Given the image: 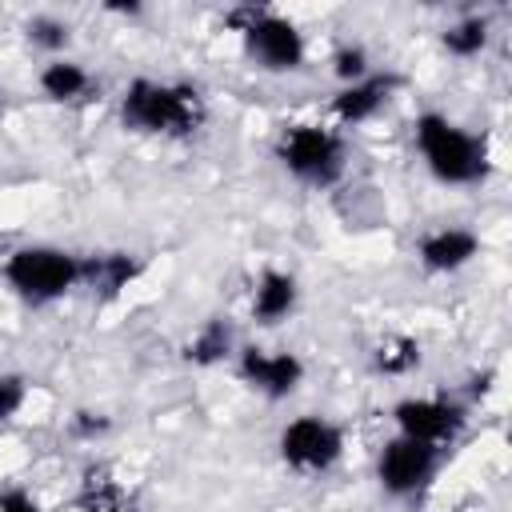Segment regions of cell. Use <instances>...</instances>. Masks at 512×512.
Segmentation results:
<instances>
[{"label":"cell","instance_id":"cell-20","mask_svg":"<svg viewBox=\"0 0 512 512\" xmlns=\"http://www.w3.org/2000/svg\"><path fill=\"white\" fill-rule=\"evenodd\" d=\"M28 400V380L20 372H0V424L16 420Z\"/></svg>","mask_w":512,"mask_h":512},{"label":"cell","instance_id":"cell-13","mask_svg":"<svg viewBox=\"0 0 512 512\" xmlns=\"http://www.w3.org/2000/svg\"><path fill=\"white\" fill-rule=\"evenodd\" d=\"M144 272V264L132 256V252H100V256H88L84 260V276L80 284H88L96 292V300H116L136 276Z\"/></svg>","mask_w":512,"mask_h":512},{"label":"cell","instance_id":"cell-9","mask_svg":"<svg viewBox=\"0 0 512 512\" xmlns=\"http://www.w3.org/2000/svg\"><path fill=\"white\" fill-rule=\"evenodd\" d=\"M236 372L264 400H288L304 384V360L296 352H288V348L248 344V348L236 352Z\"/></svg>","mask_w":512,"mask_h":512},{"label":"cell","instance_id":"cell-15","mask_svg":"<svg viewBox=\"0 0 512 512\" xmlns=\"http://www.w3.org/2000/svg\"><path fill=\"white\" fill-rule=\"evenodd\" d=\"M36 84H40V92H44L52 104H76V100L88 96L92 76H88L84 64H76V60H68V56H56V60H48V64L40 68Z\"/></svg>","mask_w":512,"mask_h":512},{"label":"cell","instance_id":"cell-2","mask_svg":"<svg viewBox=\"0 0 512 512\" xmlns=\"http://www.w3.org/2000/svg\"><path fill=\"white\" fill-rule=\"evenodd\" d=\"M412 136H416V148H420L428 172L440 184H480L492 172L484 136L460 128L444 112H432V108L420 112L412 124Z\"/></svg>","mask_w":512,"mask_h":512},{"label":"cell","instance_id":"cell-12","mask_svg":"<svg viewBox=\"0 0 512 512\" xmlns=\"http://www.w3.org/2000/svg\"><path fill=\"white\" fill-rule=\"evenodd\" d=\"M300 304V284L284 268H264L252 284V320L264 328L284 324Z\"/></svg>","mask_w":512,"mask_h":512},{"label":"cell","instance_id":"cell-5","mask_svg":"<svg viewBox=\"0 0 512 512\" xmlns=\"http://www.w3.org/2000/svg\"><path fill=\"white\" fill-rule=\"evenodd\" d=\"M276 160L292 180L308 188H332L348 168V144L324 124H284L276 136Z\"/></svg>","mask_w":512,"mask_h":512},{"label":"cell","instance_id":"cell-17","mask_svg":"<svg viewBox=\"0 0 512 512\" xmlns=\"http://www.w3.org/2000/svg\"><path fill=\"white\" fill-rule=\"evenodd\" d=\"M488 40H492V24H488V16H476V12L452 20V24L440 32L444 52L456 56V60H472V56H480V52L488 48Z\"/></svg>","mask_w":512,"mask_h":512},{"label":"cell","instance_id":"cell-11","mask_svg":"<svg viewBox=\"0 0 512 512\" xmlns=\"http://www.w3.org/2000/svg\"><path fill=\"white\" fill-rule=\"evenodd\" d=\"M396 88H400V76L396 72H368L364 80L336 88V96L328 100V112L336 116L340 128H356V124L372 120L392 100Z\"/></svg>","mask_w":512,"mask_h":512},{"label":"cell","instance_id":"cell-23","mask_svg":"<svg viewBox=\"0 0 512 512\" xmlns=\"http://www.w3.org/2000/svg\"><path fill=\"white\" fill-rule=\"evenodd\" d=\"M88 512H140V508L128 504V500H120V496H112V500H104V504H96V508H88Z\"/></svg>","mask_w":512,"mask_h":512},{"label":"cell","instance_id":"cell-19","mask_svg":"<svg viewBox=\"0 0 512 512\" xmlns=\"http://www.w3.org/2000/svg\"><path fill=\"white\" fill-rule=\"evenodd\" d=\"M368 72H372V56H368V48H364V44L344 40V44H336V48H332V76L340 80V88H344V84L364 80Z\"/></svg>","mask_w":512,"mask_h":512},{"label":"cell","instance_id":"cell-21","mask_svg":"<svg viewBox=\"0 0 512 512\" xmlns=\"http://www.w3.org/2000/svg\"><path fill=\"white\" fill-rule=\"evenodd\" d=\"M72 432H76L80 440H100V436H108V432H112V416H108V412L80 408V412L72 416Z\"/></svg>","mask_w":512,"mask_h":512},{"label":"cell","instance_id":"cell-6","mask_svg":"<svg viewBox=\"0 0 512 512\" xmlns=\"http://www.w3.org/2000/svg\"><path fill=\"white\" fill-rule=\"evenodd\" d=\"M276 452L284 460V468L300 472V476H320V472H332L344 456V428L328 416H296L280 428L276 436Z\"/></svg>","mask_w":512,"mask_h":512},{"label":"cell","instance_id":"cell-1","mask_svg":"<svg viewBox=\"0 0 512 512\" xmlns=\"http://www.w3.org/2000/svg\"><path fill=\"white\" fill-rule=\"evenodd\" d=\"M204 120H208V100L188 80L136 76L120 96V124L140 136L188 140L204 128Z\"/></svg>","mask_w":512,"mask_h":512},{"label":"cell","instance_id":"cell-18","mask_svg":"<svg viewBox=\"0 0 512 512\" xmlns=\"http://www.w3.org/2000/svg\"><path fill=\"white\" fill-rule=\"evenodd\" d=\"M24 36H28V44L32 48H40V52H48L52 60L72 44V28H68V20H60V16H32L28 24H24Z\"/></svg>","mask_w":512,"mask_h":512},{"label":"cell","instance_id":"cell-8","mask_svg":"<svg viewBox=\"0 0 512 512\" xmlns=\"http://www.w3.org/2000/svg\"><path fill=\"white\" fill-rule=\"evenodd\" d=\"M392 420H396V436L408 440H424L432 448H448L464 424H468V408L444 392L436 396H404L392 404Z\"/></svg>","mask_w":512,"mask_h":512},{"label":"cell","instance_id":"cell-3","mask_svg":"<svg viewBox=\"0 0 512 512\" xmlns=\"http://www.w3.org/2000/svg\"><path fill=\"white\" fill-rule=\"evenodd\" d=\"M0 276L16 300L44 308V304L64 300L72 288H80L84 260L68 248H56V244H20L4 256Z\"/></svg>","mask_w":512,"mask_h":512},{"label":"cell","instance_id":"cell-7","mask_svg":"<svg viewBox=\"0 0 512 512\" xmlns=\"http://www.w3.org/2000/svg\"><path fill=\"white\" fill-rule=\"evenodd\" d=\"M440 456H444V448H432V444L408 440V436H392L376 456V480L392 500H412L440 472Z\"/></svg>","mask_w":512,"mask_h":512},{"label":"cell","instance_id":"cell-4","mask_svg":"<svg viewBox=\"0 0 512 512\" xmlns=\"http://www.w3.org/2000/svg\"><path fill=\"white\" fill-rule=\"evenodd\" d=\"M224 20H228V28L240 32L244 52L260 72L284 76V72L304 68L308 44H304V32L296 28V20H288V16H280L264 4H236Z\"/></svg>","mask_w":512,"mask_h":512},{"label":"cell","instance_id":"cell-16","mask_svg":"<svg viewBox=\"0 0 512 512\" xmlns=\"http://www.w3.org/2000/svg\"><path fill=\"white\" fill-rule=\"evenodd\" d=\"M416 368H420V340L408 332H392L372 348V372L376 376L400 380V376H412Z\"/></svg>","mask_w":512,"mask_h":512},{"label":"cell","instance_id":"cell-10","mask_svg":"<svg viewBox=\"0 0 512 512\" xmlns=\"http://www.w3.org/2000/svg\"><path fill=\"white\" fill-rule=\"evenodd\" d=\"M476 256H480V236L460 224L432 228L416 240V260L428 276H452V272L468 268Z\"/></svg>","mask_w":512,"mask_h":512},{"label":"cell","instance_id":"cell-14","mask_svg":"<svg viewBox=\"0 0 512 512\" xmlns=\"http://www.w3.org/2000/svg\"><path fill=\"white\" fill-rule=\"evenodd\" d=\"M232 348H236L232 320H228V316H208V320L192 332V340L184 344V360L196 364V368H216V364H224V360L232 356Z\"/></svg>","mask_w":512,"mask_h":512},{"label":"cell","instance_id":"cell-22","mask_svg":"<svg viewBox=\"0 0 512 512\" xmlns=\"http://www.w3.org/2000/svg\"><path fill=\"white\" fill-rule=\"evenodd\" d=\"M0 512H44V504L28 488L12 484V488H0Z\"/></svg>","mask_w":512,"mask_h":512}]
</instances>
